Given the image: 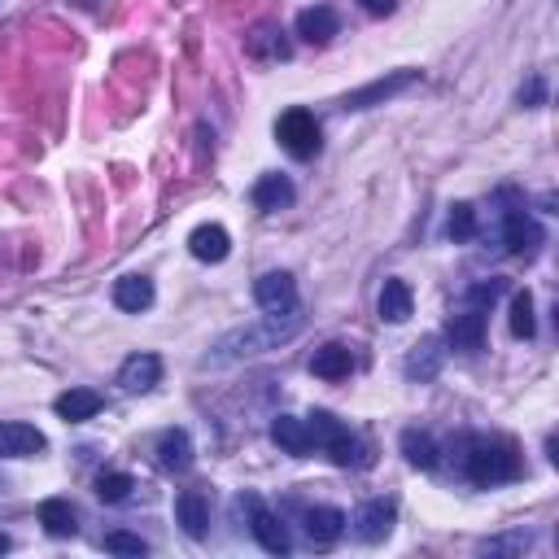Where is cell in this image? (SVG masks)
I'll return each instance as SVG.
<instances>
[{"label": "cell", "instance_id": "obj_14", "mask_svg": "<svg viewBox=\"0 0 559 559\" xmlns=\"http://www.w3.org/2000/svg\"><path fill=\"white\" fill-rule=\"evenodd\" d=\"M105 407V398L97 394V389H66V394H57L53 402V411L62 415L66 424H83V420H92Z\"/></svg>", "mask_w": 559, "mask_h": 559}, {"label": "cell", "instance_id": "obj_29", "mask_svg": "<svg viewBox=\"0 0 559 559\" xmlns=\"http://www.w3.org/2000/svg\"><path fill=\"white\" fill-rule=\"evenodd\" d=\"M446 232H450V241H472V236H477V210H472L468 201H459V206L450 210Z\"/></svg>", "mask_w": 559, "mask_h": 559}, {"label": "cell", "instance_id": "obj_32", "mask_svg": "<svg viewBox=\"0 0 559 559\" xmlns=\"http://www.w3.org/2000/svg\"><path fill=\"white\" fill-rule=\"evenodd\" d=\"M546 101V83L542 79H529L525 88H520V105H542Z\"/></svg>", "mask_w": 559, "mask_h": 559}, {"label": "cell", "instance_id": "obj_7", "mask_svg": "<svg viewBox=\"0 0 559 559\" xmlns=\"http://www.w3.org/2000/svg\"><path fill=\"white\" fill-rule=\"evenodd\" d=\"M254 297H258V306H263L267 315L293 311L297 306V280L289 276V271H267V276H258Z\"/></svg>", "mask_w": 559, "mask_h": 559}, {"label": "cell", "instance_id": "obj_11", "mask_svg": "<svg viewBox=\"0 0 559 559\" xmlns=\"http://www.w3.org/2000/svg\"><path fill=\"white\" fill-rule=\"evenodd\" d=\"M175 516H180V525L193 542H201L210 533V503H206L201 490H184L180 498H175Z\"/></svg>", "mask_w": 559, "mask_h": 559}, {"label": "cell", "instance_id": "obj_16", "mask_svg": "<svg viewBox=\"0 0 559 559\" xmlns=\"http://www.w3.org/2000/svg\"><path fill=\"white\" fill-rule=\"evenodd\" d=\"M158 463L166 472H188L193 468V437L184 428H166L158 437Z\"/></svg>", "mask_w": 559, "mask_h": 559}, {"label": "cell", "instance_id": "obj_23", "mask_svg": "<svg viewBox=\"0 0 559 559\" xmlns=\"http://www.w3.org/2000/svg\"><path fill=\"white\" fill-rule=\"evenodd\" d=\"M442 359H446L442 341H437V337H424L420 346L411 350V359H407V376H411V380H433L437 372H442Z\"/></svg>", "mask_w": 559, "mask_h": 559}, {"label": "cell", "instance_id": "obj_35", "mask_svg": "<svg viewBox=\"0 0 559 559\" xmlns=\"http://www.w3.org/2000/svg\"><path fill=\"white\" fill-rule=\"evenodd\" d=\"M9 551V538H5V533H0V555H5Z\"/></svg>", "mask_w": 559, "mask_h": 559}, {"label": "cell", "instance_id": "obj_28", "mask_svg": "<svg viewBox=\"0 0 559 559\" xmlns=\"http://www.w3.org/2000/svg\"><path fill=\"white\" fill-rule=\"evenodd\" d=\"M132 490H136V481L127 477V472H105V477H97V498L101 503H123Z\"/></svg>", "mask_w": 559, "mask_h": 559}, {"label": "cell", "instance_id": "obj_2", "mask_svg": "<svg viewBox=\"0 0 559 559\" xmlns=\"http://www.w3.org/2000/svg\"><path fill=\"white\" fill-rule=\"evenodd\" d=\"M468 477L477 485H503L520 477V455L507 437H472L468 446Z\"/></svg>", "mask_w": 559, "mask_h": 559}, {"label": "cell", "instance_id": "obj_1", "mask_svg": "<svg viewBox=\"0 0 559 559\" xmlns=\"http://www.w3.org/2000/svg\"><path fill=\"white\" fill-rule=\"evenodd\" d=\"M302 332V311H276L258 324H245L228 332V337L214 346V354L201 359V367H228V363H241V359H254V354H267V350H280L284 341H293Z\"/></svg>", "mask_w": 559, "mask_h": 559}, {"label": "cell", "instance_id": "obj_4", "mask_svg": "<svg viewBox=\"0 0 559 559\" xmlns=\"http://www.w3.org/2000/svg\"><path fill=\"white\" fill-rule=\"evenodd\" d=\"M276 136H280V145L289 149L297 162H311L315 153H319V145H324V132H319L315 114H311V110H302V105H293V110H284V114H280Z\"/></svg>", "mask_w": 559, "mask_h": 559}, {"label": "cell", "instance_id": "obj_22", "mask_svg": "<svg viewBox=\"0 0 559 559\" xmlns=\"http://www.w3.org/2000/svg\"><path fill=\"white\" fill-rule=\"evenodd\" d=\"M114 306H118V311H132V315L149 311V306H153V284L145 276H123L114 284Z\"/></svg>", "mask_w": 559, "mask_h": 559}, {"label": "cell", "instance_id": "obj_8", "mask_svg": "<svg viewBox=\"0 0 559 559\" xmlns=\"http://www.w3.org/2000/svg\"><path fill=\"white\" fill-rule=\"evenodd\" d=\"M188 254H193L197 263H223V258L232 254L228 228H219V223H201V228H193L188 232Z\"/></svg>", "mask_w": 559, "mask_h": 559}, {"label": "cell", "instance_id": "obj_31", "mask_svg": "<svg viewBox=\"0 0 559 559\" xmlns=\"http://www.w3.org/2000/svg\"><path fill=\"white\" fill-rule=\"evenodd\" d=\"M468 297H472V302H477V306H494L498 297H503V280H485V284H472V289H468Z\"/></svg>", "mask_w": 559, "mask_h": 559}, {"label": "cell", "instance_id": "obj_15", "mask_svg": "<svg viewBox=\"0 0 559 559\" xmlns=\"http://www.w3.org/2000/svg\"><path fill=\"white\" fill-rule=\"evenodd\" d=\"M389 529H394V503H385V498L367 503L359 516H354V533H359L363 542H385Z\"/></svg>", "mask_w": 559, "mask_h": 559}, {"label": "cell", "instance_id": "obj_21", "mask_svg": "<svg viewBox=\"0 0 559 559\" xmlns=\"http://www.w3.org/2000/svg\"><path fill=\"white\" fill-rule=\"evenodd\" d=\"M306 533H311V542H319V546L337 542L341 533H346V511H337V507H311V511H306Z\"/></svg>", "mask_w": 559, "mask_h": 559}, {"label": "cell", "instance_id": "obj_24", "mask_svg": "<svg viewBox=\"0 0 559 559\" xmlns=\"http://www.w3.org/2000/svg\"><path fill=\"white\" fill-rule=\"evenodd\" d=\"M350 367H354V354L346 346H319L315 359H311V372L319 380H346Z\"/></svg>", "mask_w": 559, "mask_h": 559}, {"label": "cell", "instance_id": "obj_30", "mask_svg": "<svg viewBox=\"0 0 559 559\" xmlns=\"http://www.w3.org/2000/svg\"><path fill=\"white\" fill-rule=\"evenodd\" d=\"M105 551H114V555H149V542L145 538H136V533H105Z\"/></svg>", "mask_w": 559, "mask_h": 559}, {"label": "cell", "instance_id": "obj_20", "mask_svg": "<svg viewBox=\"0 0 559 559\" xmlns=\"http://www.w3.org/2000/svg\"><path fill=\"white\" fill-rule=\"evenodd\" d=\"M249 197H254V206L258 210H284V206H293V180H289V175H263V180H258L254 184V193H249Z\"/></svg>", "mask_w": 559, "mask_h": 559}, {"label": "cell", "instance_id": "obj_3", "mask_svg": "<svg viewBox=\"0 0 559 559\" xmlns=\"http://www.w3.org/2000/svg\"><path fill=\"white\" fill-rule=\"evenodd\" d=\"M306 428H311V442L319 450H328V459L337 463V468H350V463H363V446L350 437V428L337 420L332 411H315L311 420H306Z\"/></svg>", "mask_w": 559, "mask_h": 559}, {"label": "cell", "instance_id": "obj_13", "mask_svg": "<svg viewBox=\"0 0 559 559\" xmlns=\"http://www.w3.org/2000/svg\"><path fill=\"white\" fill-rule=\"evenodd\" d=\"M542 241V232H538V223L529 219L525 210H507V219H503V245H507V254H533Z\"/></svg>", "mask_w": 559, "mask_h": 559}, {"label": "cell", "instance_id": "obj_9", "mask_svg": "<svg viewBox=\"0 0 559 559\" xmlns=\"http://www.w3.org/2000/svg\"><path fill=\"white\" fill-rule=\"evenodd\" d=\"M44 446H49V442H44V433H40L35 424H18V420L0 424V455H5V459H27V455H40Z\"/></svg>", "mask_w": 559, "mask_h": 559}, {"label": "cell", "instance_id": "obj_27", "mask_svg": "<svg viewBox=\"0 0 559 559\" xmlns=\"http://www.w3.org/2000/svg\"><path fill=\"white\" fill-rule=\"evenodd\" d=\"M533 332H538V319H533V293L520 289L516 297H511V337L533 341Z\"/></svg>", "mask_w": 559, "mask_h": 559}, {"label": "cell", "instance_id": "obj_10", "mask_svg": "<svg viewBox=\"0 0 559 559\" xmlns=\"http://www.w3.org/2000/svg\"><path fill=\"white\" fill-rule=\"evenodd\" d=\"M158 380H162L158 354H132V359H123V367H118V385H123L127 394H145Z\"/></svg>", "mask_w": 559, "mask_h": 559}, {"label": "cell", "instance_id": "obj_6", "mask_svg": "<svg viewBox=\"0 0 559 559\" xmlns=\"http://www.w3.org/2000/svg\"><path fill=\"white\" fill-rule=\"evenodd\" d=\"M245 507H249V533L258 538V546L263 551H271V555H289L293 551V542H289V529L280 525L271 511L258 503V498H245Z\"/></svg>", "mask_w": 559, "mask_h": 559}, {"label": "cell", "instance_id": "obj_12", "mask_svg": "<svg viewBox=\"0 0 559 559\" xmlns=\"http://www.w3.org/2000/svg\"><path fill=\"white\" fill-rule=\"evenodd\" d=\"M446 341L455 350H481L485 346V311H463V315H450L446 324Z\"/></svg>", "mask_w": 559, "mask_h": 559}, {"label": "cell", "instance_id": "obj_5", "mask_svg": "<svg viewBox=\"0 0 559 559\" xmlns=\"http://www.w3.org/2000/svg\"><path fill=\"white\" fill-rule=\"evenodd\" d=\"M411 83H420V70H394V75H380L372 83H363V88H354L350 97L341 101V110H372V105H385L389 97L407 92Z\"/></svg>", "mask_w": 559, "mask_h": 559}, {"label": "cell", "instance_id": "obj_25", "mask_svg": "<svg viewBox=\"0 0 559 559\" xmlns=\"http://www.w3.org/2000/svg\"><path fill=\"white\" fill-rule=\"evenodd\" d=\"M40 525L53 533V538H75V507L66 498H44L40 503Z\"/></svg>", "mask_w": 559, "mask_h": 559}, {"label": "cell", "instance_id": "obj_18", "mask_svg": "<svg viewBox=\"0 0 559 559\" xmlns=\"http://www.w3.org/2000/svg\"><path fill=\"white\" fill-rule=\"evenodd\" d=\"M411 306H415L411 284H407V280H385V289H380V302H376L380 319H389V324H407V319H411Z\"/></svg>", "mask_w": 559, "mask_h": 559}, {"label": "cell", "instance_id": "obj_26", "mask_svg": "<svg viewBox=\"0 0 559 559\" xmlns=\"http://www.w3.org/2000/svg\"><path fill=\"white\" fill-rule=\"evenodd\" d=\"M402 455H407V463L420 472L437 468V442L428 433H420V428H407V433H402Z\"/></svg>", "mask_w": 559, "mask_h": 559}, {"label": "cell", "instance_id": "obj_34", "mask_svg": "<svg viewBox=\"0 0 559 559\" xmlns=\"http://www.w3.org/2000/svg\"><path fill=\"white\" fill-rule=\"evenodd\" d=\"M529 538H503V542H485V551H525Z\"/></svg>", "mask_w": 559, "mask_h": 559}, {"label": "cell", "instance_id": "obj_19", "mask_svg": "<svg viewBox=\"0 0 559 559\" xmlns=\"http://www.w3.org/2000/svg\"><path fill=\"white\" fill-rule=\"evenodd\" d=\"M337 14H332L328 5H315V9H302L297 14V35H302L306 44H328L332 35H337Z\"/></svg>", "mask_w": 559, "mask_h": 559}, {"label": "cell", "instance_id": "obj_17", "mask_svg": "<svg viewBox=\"0 0 559 559\" xmlns=\"http://www.w3.org/2000/svg\"><path fill=\"white\" fill-rule=\"evenodd\" d=\"M271 442H276L284 455H311L315 442H311V428H306V420H293V415H280L276 424H271Z\"/></svg>", "mask_w": 559, "mask_h": 559}, {"label": "cell", "instance_id": "obj_33", "mask_svg": "<svg viewBox=\"0 0 559 559\" xmlns=\"http://www.w3.org/2000/svg\"><path fill=\"white\" fill-rule=\"evenodd\" d=\"M359 5L367 9V14H376V18H385V14H394V9H398V0H359Z\"/></svg>", "mask_w": 559, "mask_h": 559}]
</instances>
